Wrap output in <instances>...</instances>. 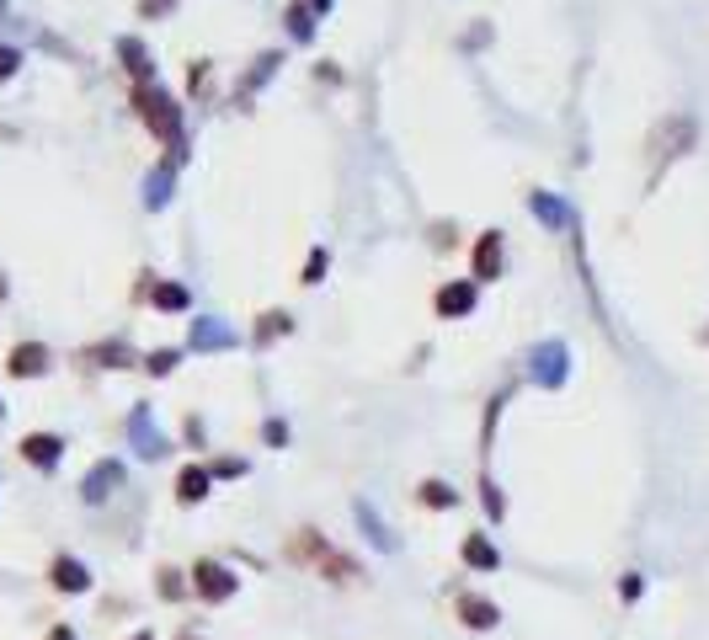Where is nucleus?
Wrapping results in <instances>:
<instances>
[{
  "instance_id": "nucleus-1",
  "label": "nucleus",
  "mask_w": 709,
  "mask_h": 640,
  "mask_svg": "<svg viewBox=\"0 0 709 640\" xmlns=\"http://www.w3.org/2000/svg\"><path fill=\"white\" fill-rule=\"evenodd\" d=\"M288 561H294V566H310L315 577H326V582H336V587L363 582V566H358L347 550H336L326 534H315V529H294V539H288Z\"/></svg>"
},
{
  "instance_id": "nucleus-2",
  "label": "nucleus",
  "mask_w": 709,
  "mask_h": 640,
  "mask_svg": "<svg viewBox=\"0 0 709 640\" xmlns=\"http://www.w3.org/2000/svg\"><path fill=\"white\" fill-rule=\"evenodd\" d=\"M133 107H139V117H144V128L171 150V166L187 155V139H181V107H176V96L171 91H160L155 80L149 85H133Z\"/></svg>"
},
{
  "instance_id": "nucleus-3",
  "label": "nucleus",
  "mask_w": 709,
  "mask_h": 640,
  "mask_svg": "<svg viewBox=\"0 0 709 640\" xmlns=\"http://www.w3.org/2000/svg\"><path fill=\"white\" fill-rule=\"evenodd\" d=\"M694 139H699V123L689 117V112H673V117H662L657 128H651V139H646V160H651V187H657V176L673 166V160H683L689 150H694Z\"/></svg>"
},
{
  "instance_id": "nucleus-4",
  "label": "nucleus",
  "mask_w": 709,
  "mask_h": 640,
  "mask_svg": "<svg viewBox=\"0 0 709 640\" xmlns=\"http://www.w3.org/2000/svg\"><path fill=\"white\" fill-rule=\"evenodd\" d=\"M187 587L197 593V604H230L235 593H240V577L224 566V561H214V555H203L192 571H187Z\"/></svg>"
},
{
  "instance_id": "nucleus-5",
  "label": "nucleus",
  "mask_w": 709,
  "mask_h": 640,
  "mask_svg": "<svg viewBox=\"0 0 709 640\" xmlns=\"http://www.w3.org/2000/svg\"><path fill=\"white\" fill-rule=\"evenodd\" d=\"M454 614H459L464 630H496V625H502V609H496L491 598H480V593H459V598H454Z\"/></svg>"
},
{
  "instance_id": "nucleus-6",
  "label": "nucleus",
  "mask_w": 709,
  "mask_h": 640,
  "mask_svg": "<svg viewBox=\"0 0 709 640\" xmlns=\"http://www.w3.org/2000/svg\"><path fill=\"white\" fill-rule=\"evenodd\" d=\"M21 459H27L32 470H53V465L64 459V438H59V433H27V438H21Z\"/></svg>"
},
{
  "instance_id": "nucleus-7",
  "label": "nucleus",
  "mask_w": 709,
  "mask_h": 640,
  "mask_svg": "<svg viewBox=\"0 0 709 640\" xmlns=\"http://www.w3.org/2000/svg\"><path fill=\"white\" fill-rule=\"evenodd\" d=\"M117 486H123V465H117V459H101V465H91V475L80 481V497L96 507V502H107Z\"/></svg>"
},
{
  "instance_id": "nucleus-8",
  "label": "nucleus",
  "mask_w": 709,
  "mask_h": 640,
  "mask_svg": "<svg viewBox=\"0 0 709 640\" xmlns=\"http://www.w3.org/2000/svg\"><path fill=\"white\" fill-rule=\"evenodd\" d=\"M502 230H486L480 240H475V283H496L502 278Z\"/></svg>"
},
{
  "instance_id": "nucleus-9",
  "label": "nucleus",
  "mask_w": 709,
  "mask_h": 640,
  "mask_svg": "<svg viewBox=\"0 0 709 640\" xmlns=\"http://www.w3.org/2000/svg\"><path fill=\"white\" fill-rule=\"evenodd\" d=\"M5 369H11V379H37V374H48V347L43 342H16Z\"/></svg>"
},
{
  "instance_id": "nucleus-10",
  "label": "nucleus",
  "mask_w": 709,
  "mask_h": 640,
  "mask_svg": "<svg viewBox=\"0 0 709 640\" xmlns=\"http://www.w3.org/2000/svg\"><path fill=\"white\" fill-rule=\"evenodd\" d=\"M48 582H53V593H91V571H85V561H75V555H53Z\"/></svg>"
},
{
  "instance_id": "nucleus-11",
  "label": "nucleus",
  "mask_w": 709,
  "mask_h": 640,
  "mask_svg": "<svg viewBox=\"0 0 709 640\" xmlns=\"http://www.w3.org/2000/svg\"><path fill=\"white\" fill-rule=\"evenodd\" d=\"M534 379H539L544 390L566 385V342H544V347L534 352Z\"/></svg>"
},
{
  "instance_id": "nucleus-12",
  "label": "nucleus",
  "mask_w": 709,
  "mask_h": 640,
  "mask_svg": "<svg viewBox=\"0 0 709 640\" xmlns=\"http://www.w3.org/2000/svg\"><path fill=\"white\" fill-rule=\"evenodd\" d=\"M459 561H464L470 571H502V550H496L486 534H464V545H459Z\"/></svg>"
},
{
  "instance_id": "nucleus-13",
  "label": "nucleus",
  "mask_w": 709,
  "mask_h": 640,
  "mask_svg": "<svg viewBox=\"0 0 709 640\" xmlns=\"http://www.w3.org/2000/svg\"><path fill=\"white\" fill-rule=\"evenodd\" d=\"M432 304H438V315H443V320H454V315H470V310H475V283H443Z\"/></svg>"
},
{
  "instance_id": "nucleus-14",
  "label": "nucleus",
  "mask_w": 709,
  "mask_h": 640,
  "mask_svg": "<svg viewBox=\"0 0 709 640\" xmlns=\"http://www.w3.org/2000/svg\"><path fill=\"white\" fill-rule=\"evenodd\" d=\"M117 59H123V69H128L139 85H149V80H155V64H149V53H144V43H139V37H117Z\"/></svg>"
},
{
  "instance_id": "nucleus-15",
  "label": "nucleus",
  "mask_w": 709,
  "mask_h": 640,
  "mask_svg": "<svg viewBox=\"0 0 709 640\" xmlns=\"http://www.w3.org/2000/svg\"><path fill=\"white\" fill-rule=\"evenodd\" d=\"M208 486H214V475H208L203 465H187V470L176 475V502H181V507H197V502L208 497Z\"/></svg>"
},
{
  "instance_id": "nucleus-16",
  "label": "nucleus",
  "mask_w": 709,
  "mask_h": 640,
  "mask_svg": "<svg viewBox=\"0 0 709 640\" xmlns=\"http://www.w3.org/2000/svg\"><path fill=\"white\" fill-rule=\"evenodd\" d=\"M416 502H422V507H432V513H454V507H459V491H454L448 481H438V475H432V481H422V486H416Z\"/></svg>"
},
{
  "instance_id": "nucleus-17",
  "label": "nucleus",
  "mask_w": 709,
  "mask_h": 640,
  "mask_svg": "<svg viewBox=\"0 0 709 640\" xmlns=\"http://www.w3.org/2000/svg\"><path fill=\"white\" fill-rule=\"evenodd\" d=\"M144 294H149V304H155V310H165V315L192 310V294H187L181 283H155V288H144Z\"/></svg>"
},
{
  "instance_id": "nucleus-18",
  "label": "nucleus",
  "mask_w": 709,
  "mask_h": 640,
  "mask_svg": "<svg viewBox=\"0 0 709 640\" xmlns=\"http://www.w3.org/2000/svg\"><path fill=\"white\" fill-rule=\"evenodd\" d=\"M128 433H133V443H139V454H144V459H160V454L171 449L160 433H149V417H144V411H133V417H128Z\"/></svg>"
},
{
  "instance_id": "nucleus-19",
  "label": "nucleus",
  "mask_w": 709,
  "mask_h": 640,
  "mask_svg": "<svg viewBox=\"0 0 709 640\" xmlns=\"http://www.w3.org/2000/svg\"><path fill=\"white\" fill-rule=\"evenodd\" d=\"M288 331H294V315H288V310H267L251 342H256V347H272V342H278V336H288Z\"/></svg>"
},
{
  "instance_id": "nucleus-20",
  "label": "nucleus",
  "mask_w": 709,
  "mask_h": 640,
  "mask_svg": "<svg viewBox=\"0 0 709 640\" xmlns=\"http://www.w3.org/2000/svg\"><path fill=\"white\" fill-rule=\"evenodd\" d=\"M352 513H358V523H363V534H368V539H374V545H379V550H390V555H395V550H400V545H395V534H390V529H384V523H379V513H374V507H368V502H358V507H352Z\"/></svg>"
},
{
  "instance_id": "nucleus-21",
  "label": "nucleus",
  "mask_w": 709,
  "mask_h": 640,
  "mask_svg": "<svg viewBox=\"0 0 709 640\" xmlns=\"http://www.w3.org/2000/svg\"><path fill=\"white\" fill-rule=\"evenodd\" d=\"M528 208H534V219H544V224H571V208H566L560 198H550V192H528Z\"/></svg>"
},
{
  "instance_id": "nucleus-22",
  "label": "nucleus",
  "mask_w": 709,
  "mask_h": 640,
  "mask_svg": "<svg viewBox=\"0 0 709 640\" xmlns=\"http://www.w3.org/2000/svg\"><path fill=\"white\" fill-rule=\"evenodd\" d=\"M283 21H288V32H294L299 43H310V37H315V11H310L304 0H294V5L283 11Z\"/></svg>"
},
{
  "instance_id": "nucleus-23",
  "label": "nucleus",
  "mask_w": 709,
  "mask_h": 640,
  "mask_svg": "<svg viewBox=\"0 0 709 640\" xmlns=\"http://www.w3.org/2000/svg\"><path fill=\"white\" fill-rule=\"evenodd\" d=\"M235 336L224 331V326H214V320H192V347L197 352H208V347H230Z\"/></svg>"
},
{
  "instance_id": "nucleus-24",
  "label": "nucleus",
  "mask_w": 709,
  "mask_h": 640,
  "mask_svg": "<svg viewBox=\"0 0 709 640\" xmlns=\"http://www.w3.org/2000/svg\"><path fill=\"white\" fill-rule=\"evenodd\" d=\"M155 593H160L165 604H181V598H187L192 587L181 582V571H176V566H160V571H155Z\"/></svg>"
},
{
  "instance_id": "nucleus-25",
  "label": "nucleus",
  "mask_w": 709,
  "mask_h": 640,
  "mask_svg": "<svg viewBox=\"0 0 709 640\" xmlns=\"http://www.w3.org/2000/svg\"><path fill=\"white\" fill-rule=\"evenodd\" d=\"M480 502H486V518H507V497H502V486L491 481V475H480Z\"/></svg>"
},
{
  "instance_id": "nucleus-26",
  "label": "nucleus",
  "mask_w": 709,
  "mask_h": 640,
  "mask_svg": "<svg viewBox=\"0 0 709 640\" xmlns=\"http://www.w3.org/2000/svg\"><path fill=\"white\" fill-rule=\"evenodd\" d=\"M85 358H96L101 369H128V347H123V342H101V347H91Z\"/></svg>"
},
{
  "instance_id": "nucleus-27",
  "label": "nucleus",
  "mask_w": 709,
  "mask_h": 640,
  "mask_svg": "<svg viewBox=\"0 0 709 640\" xmlns=\"http://www.w3.org/2000/svg\"><path fill=\"white\" fill-rule=\"evenodd\" d=\"M176 363H181V352H176V347H160V352H149V358H144V369H149L155 379H165Z\"/></svg>"
},
{
  "instance_id": "nucleus-28",
  "label": "nucleus",
  "mask_w": 709,
  "mask_h": 640,
  "mask_svg": "<svg viewBox=\"0 0 709 640\" xmlns=\"http://www.w3.org/2000/svg\"><path fill=\"white\" fill-rule=\"evenodd\" d=\"M326 267H331V256H326V246H315V251L304 256V278H299V283H320Z\"/></svg>"
},
{
  "instance_id": "nucleus-29",
  "label": "nucleus",
  "mask_w": 709,
  "mask_h": 640,
  "mask_svg": "<svg viewBox=\"0 0 709 640\" xmlns=\"http://www.w3.org/2000/svg\"><path fill=\"white\" fill-rule=\"evenodd\" d=\"M262 443H267V449H288V422L267 417V422H262Z\"/></svg>"
},
{
  "instance_id": "nucleus-30",
  "label": "nucleus",
  "mask_w": 709,
  "mask_h": 640,
  "mask_svg": "<svg viewBox=\"0 0 709 640\" xmlns=\"http://www.w3.org/2000/svg\"><path fill=\"white\" fill-rule=\"evenodd\" d=\"M208 475H219V481H235V475H246V459H230V454H224V459H214V465H208Z\"/></svg>"
},
{
  "instance_id": "nucleus-31",
  "label": "nucleus",
  "mask_w": 709,
  "mask_h": 640,
  "mask_svg": "<svg viewBox=\"0 0 709 640\" xmlns=\"http://www.w3.org/2000/svg\"><path fill=\"white\" fill-rule=\"evenodd\" d=\"M641 593H646V582H641V571H630V577H619V598H624V604H641Z\"/></svg>"
},
{
  "instance_id": "nucleus-32",
  "label": "nucleus",
  "mask_w": 709,
  "mask_h": 640,
  "mask_svg": "<svg viewBox=\"0 0 709 640\" xmlns=\"http://www.w3.org/2000/svg\"><path fill=\"white\" fill-rule=\"evenodd\" d=\"M208 75H214V69H208V59H192V69H187V85H192V96L208 85Z\"/></svg>"
},
{
  "instance_id": "nucleus-33",
  "label": "nucleus",
  "mask_w": 709,
  "mask_h": 640,
  "mask_svg": "<svg viewBox=\"0 0 709 640\" xmlns=\"http://www.w3.org/2000/svg\"><path fill=\"white\" fill-rule=\"evenodd\" d=\"M16 64H21V53L0 43V80H11V75H16Z\"/></svg>"
},
{
  "instance_id": "nucleus-34",
  "label": "nucleus",
  "mask_w": 709,
  "mask_h": 640,
  "mask_svg": "<svg viewBox=\"0 0 709 640\" xmlns=\"http://www.w3.org/2000/svg\"><path fill=\"white\" fill-rule=\"evenodd\" d=\"M171 5H176V0H139V16H144V21H149V16H165V11H171Z\"/></svg>"
},
{
  "instance_id": "nucleus-35",
  "label": "nucleus",
  "mask_w": 709,
  "mask_h": 640,
  "mask_svg": "<svg viewBox=\"0 0 709 640\" xmlns=\"http://www.w3.org/2000/svg\"><path fill=\"white\" fill-rule=\"evenodd\" d=\"M187 443H197V449H203V422H197V417H187Z\"/></svg>"
},
{
  "instance_id": "nucleus-36",
  "label": "nucleus",
  "mask_w": 709,
  "mask_h": 640,
  "mask_svg": "<svg viewBox=\"0 0 709 640\" xmlns=\"http://www.w3.org/2000/svg\"><path fill=\"white\" fill-rule=\"evenodd\" d=\"M48 640H75V630H69V625H53V630H48Z\"/></svg>"
},
{
  "instance_id": "nucleus-37",
  "label": "nucleus",
  "mask_w": 709,
  "mask_h": 640,
  "mask_svg": "<svg viewBox=\"0 0 709 640\" xmlns=\"http://www.w3.org/2000/svg\"><path fill=\"white\" fill-rule=\"evenodd\" d=\"M304 5H310V11H331V0H304Z\"/></svg>"
},
{
  "instance_id": "nucleus-38",
  "label": "nucleus",
  "mask_w": 709,
  "mask_h": 640,
  "mask_svg": "<svg viewBox=\"0 0 709 640\" xmlns=\"http://www.w3.org/2000/svg\"><path fill=\"white\" fill-rule=\"evenodd\" d=\"M128 640H155V630H133Z\"/></svg>"
},
{
  "instance_id": "nucleus-39",
  "label": "nucleus",
  "mask_w": 709,
  "mask_h": 640,
  "mask_svg": "<svg viewBox=\"0 0 709 640\" xmlns=\"http://www.w3.org/2000/svg\"><path fill=\"white\" fill-rule=\"evenodd\" d=\"M181 640H203V636H192V630H181Z\"/></svg>"
},
{
  "instance_id": "nucleus-40",
  "label": "nucleus",
  "mask_w": 709,
  "mask_h": 640,
  "mask_svg": "<svg viewBox=\"0 0 709 640\" xmlns=\"http://www.w3.org/2000/svg\"><path fill=\"white\" fill-rule=\"evenodd\" d=\"M705 342H709V331H705Z\"/></svg>"
},
{
  "instance_id": "nucleus-41",
  "label": "nucleus",
  "mask_w": 709,
  "mask_h": 640,
  "mask_svg": "<svg viewBox=\"0 0 709 640\" xmlns=\"http://www.w3.org/2000/svg\"><path fill=\"white\" fill-rule=\"evenodd\" d=\"M0 411H5V406H0Z\"/></svg>"
}]
</instances>
